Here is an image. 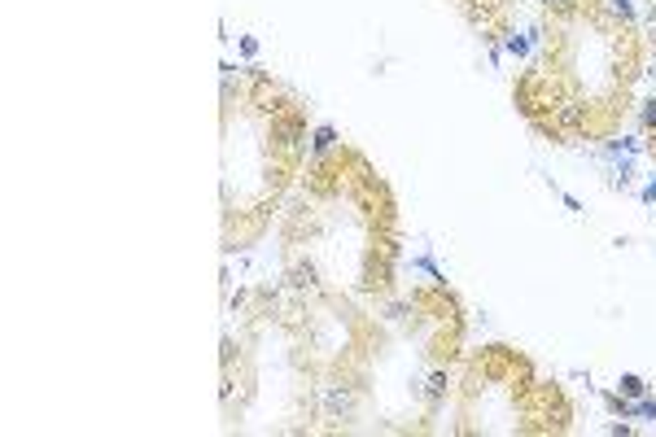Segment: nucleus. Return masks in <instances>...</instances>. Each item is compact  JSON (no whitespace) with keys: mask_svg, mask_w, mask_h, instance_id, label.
<instances>
[{"mask_svg":"<svg viewBox=\"0 0 656 437\" xmlns=\"http://www.w3.org/2000/svg\"><path fill=\"white\" fill-rule=\"evenodd\" d=\"M337 149V131L333 127H315V136H311V157H328Z\"/></svg>","mask_w":656,"mask_h":437,"instance_id":"1","label":"nucleus"},{"mask_svg":"<svg viewBox=\"0 0 656 437\" xmlns=\"http://www.w3.org/2000/svg\"><path fill=\"white\" fill-rule=\"evenodd\" d=\"M617 393L634 403V398H643V393H648V381H643V376H634V372H626L622 381H617Z\"/></svg>","mask_w":656,"mask_h":437,"instance_id":"2","label":"nucleus"},{"mask_svg":"<svg viewBox=\"0 0 656 437\" xmlns=\"http://www.w3.org/2000/svg\"><path fill=\"white\" fill-rule=\"evenodd\" d=\"M630 415H643V420H656V403H652L648 393H643V398H634V403H630Z\"/></svg>","mask_w":656,"mask_h":437,"instance_id":"3","label":"nucleus"},{"mask_svg":"<svg viewBox=\"0 0 656 437\" xmlns=\"http://www.w3.org/2000/svg\"><path fill=\"white\" fill-rule=\"evenodd\" d=\"M639 118H643V127H648V131L656 127V96H652V101L643 105V114H639Z\"/></svg>","mask_w":656,"mask_h":437,"instance_id":"4","label":"nucleus"},{"mask_svg":"<svg viewBox=\"0 0 656 437\" xmlns=\"http://www.w3.org/2000/svg\"><path fill=\"white\" fill-rule=\"evenodd\" d=\"M639 197H643V202H648V206H652V202H656V180H648V184H643V193H639Z\"/></svg>","mask_w":656,"mask_h":437,"instance_id":"5","label":"nucleus"}]
</instances>
